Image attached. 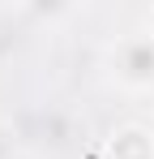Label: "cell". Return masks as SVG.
<instances>
[{
	"label": "cell",
	"mask_w": 154,
	"mask_h": 159,
	"mask_svg": "<svg viewBox=\"0 0 154 159\" xmlns=\"http://www.w3.org/2000/svg\"><path fill=\"white\" fill-rule=\"evenodd\" d=\"M111 65H116V78L124 86H137V90L154 86V34L124 39L116 48V56H111Z\"/></svg>",
	"instance_id": "cell-1"
},
{
	"label": "cell",
	"mask_w": 154,
	"mask_h": 159,
	"mask_svg": "<svg viewBox=\"0 0 154 159\" xmlns=\"http://www.w3.org/2000/svg\"><path fill=\"white\" fill-rule=\"evenodd\" d=\"M17 133L9 129V125H0V159H17Z\"/></svg>",
	"instance_id": "cell-2"
}]
</instances>
